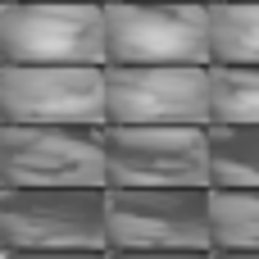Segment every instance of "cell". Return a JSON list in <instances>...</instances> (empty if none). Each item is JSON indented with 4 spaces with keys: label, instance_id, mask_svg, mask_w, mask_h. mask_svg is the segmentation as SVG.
<instances>
[{
    "label": "cell",
    "instance_id": "15",
    "mask_svg": "<svg viewBox=\"0 0 259 259\" xmlns=\"http://www.w3.org/2000/svg\"><path fill=\"white\" fill-rule=\"evenodd\" d=\"M209 259H259V250H214Z\"/></svg>",
    "mask_w": 259,
    "mask_h": 259
},
{
    "label": "cell",
    "instance_id": "8",
    "mask_svg": "<svg viewBox=\"0 0 259 259\" xmlns=\"http://www.w3.org/2000/svg\"><path fill=\"white\" fill-rule=\"evenodd\" d=\"M109 123H214L209 64H105Z\"/></svg>",
    "mask_w": 259,
    "mask_h": 259
},
{
    "label": "cell",
    "instance_id": "10",
    "mask_svg": "<svg viewBox=\"0 0 259 259\" xmlns=\"http://www.w3.org/2000/svg\"><path fill=\"white\" fill-rule=\"evenodd\" d=\"M214 250H259V187H209Z\"/></svg>",
    "mask_w": 259,
    "mask_h": 259
},
{
    "label": "cell",
    "instance_id": "5",
    "mask_svg": "<svg viewBox=\"0 0 259 259\" xmlns=\"http://www.w3.org/2000/svg\"><path fill=\"white\" fill-rule=\"evenodd\" d=\"M109 250H214L209 187H109Z\"/></svg>",
    "mask_w": 259,
    "mask_h": 259
},
{
    "label": "cell",
    "instance_id": "11",
    "mask_svg": "<svg viewBox=\"0 0 259 259\" xmlns=\"http://www.w3.org/2000/svg\"><path fill=\"white\" fill-rule=\"evenodd\" d=\"M214 64H259V0H209Z\"/></svg>",
    "mask_w": 259,
    "mask_h": 259
},
{
    "label": "cell",
    "instance_id": "4",
    "mask_svg": "<svg viewBox=\"0 0 259 259\" xmlns=\"http://www.w3.org/2000/svg\"><path fill=\"white\" fill-rule=\"evenodd\" d=\"M5 187H109L105 127L91 123H5Z\"/></svg>",
    "mask_w": 259,
    "mask_h": 259
},
{
    "label": "cell",
    "instance_id": "14",
    "mask_svg": "<svg viewBox=\"0 0 259 259\" xmlns=\"http://www.w3.org/2000/svg\"><path fill=\"white\" fill-rule=\"evenodd\" d=\"M214 250H109V259H209Z\"/></svg>",
    "mask_w": 259,
    "mask_h": 259
},
{
    "label": "cell",
    "instance_id": "7",
    "mask_svg": "<svg viewBox=\"0 0 259 259\" xmlns=\"http://www.w3.org/2000/svg\"><path fill=\"white\" fill-rule=\"evenodd\" d=\"M5 123H109L105 64H5Z\"/></svg>",
    "mask_w": 259,
    "mask_h": 259
},
{
    "label": "cell",
    "instance_id": "6",
    "mask_svg": "<svg viewBox=\"0 0 259 259\" xmlns=\"http://www.w3.org/2000/svg\"><path fill=\"white\" fill-rule=\"evenodd\" d=\"M109 187H214L205 123H105Z\"/></svg>",
    "mask_w": 259,
    "mask_h": 259
},
{
    "label": "cell",
    "instance_id": "12",
    "mask_svg": "<svg viewBox=\"0 0 259 259\" xmlns=\"http://www.w3.org/2000/svg\"><path fill=\"white\" fill-rule=\"evenodd\" d=\"M214 123H259V64H209Z\"/></svg>",
    "mask_w": 259,
    "mask_h": 259
},
{
    "label": "cell",
    "instance_id": "1",
    "mask_svg": "<svg viewBox=\"0 0 259 259\" xmlns=\"http://www.w3.org/2000/svg\"><path fill=\"white\" fill-rule=\"evenodd\" d=\"M5 250H109V187H5Z\"/></svg>",
    "mask_w": 259,
    "mask_h": 259
},
{
    "label": "cell",
    "instance_id": "2",
    "mask_svg": "<svg viewBox=\"0 0 259 259\" xmlns=\"http://www.w3.org/2000/svg\"><path fill=\"white\" fill-rule=\"evenodd\" d=\"M5 64H109L105 0H5Z\"/></svg>",
    "mask_w": 259,
    "mask_h": 259
},
{
    "label": "cell",
    "instance_id": "3",
    "mask_svg": "<svg viewBox=\"0 0 259 259\" xmlns=\"http://www.w3.org/2000/svg\"><path fill=\"white\" fill-rule=\"evenodd\" d=\"M109 64H214L209 0H105Z\"/></svg>",
    "mask_w": 259,
    "mask_h": 259
},
{
    "label": "cell",
    "instance_id": "13",
    "mask_svg": "<svg viewBox=\"0 0 259 259\" xmlns=\"http://www.w3.org/2000/svg\"><path fill=\"white\" fill-rule=\"evenodd\" d=\"M5 259H109V250H5Z\"/></svg>",
    "mask_w": 259,
    "mask_h": 259
},
{
    "label": "cell",
    "instance_id": "9",
    "mask_svg": "<svg viewBox=\"0 0 259 259\" xmlns=\"http://www.w3.org/2000/svg\"><path fill=\"white\" fill-rule=\"evenodd\" d=\"M209 182L259 187V123H209Z\"/></svg>",
    "mask_w": 259,
    "mask_h": 259
}]
</instances>
